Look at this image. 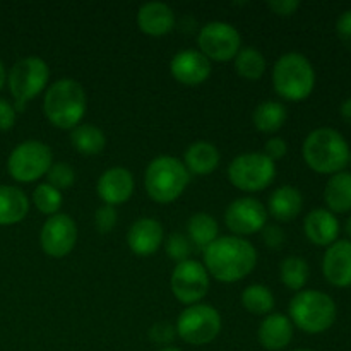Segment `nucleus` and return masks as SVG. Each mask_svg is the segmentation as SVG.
Here are the masks:
<instances>
[{"instance_id": "obj_1", "label": "nucleus", "mask_w": 351, "mask_h": 351, "mask_svg": "<svg viewBox=\"0 0 351 351\" xmlns=\"http://www.w3.org/2000/svg\"><path fill=\"white\" fill-rule=\"evenodd\" d=\"M209 276L221 283H237L254 271L257 264V250L242 237H218L202 252Z\"/></svg>"}, {"instance_id": "obj_2", "label": "nucleus", "mask_w": 351, "mask_h": 351, "mask_svg": "<svg viewBox=\"0 0 351 351\" xmlns=\"http://www.w3.org/2000/svg\"><path fill=\"white\" fill-rule=\"evenodd\" d=\"M84 88L75 79L64 77L48 86L43 98V113L48 122L62 130H72L86 115Z\"/></svg>"}, {"instance_id": "obj_3", "label": "nucleus", "mask_w": 351, "mask_h": 351, "mask_svg": "<svg viewBox=\"0 0 351 351\" xmlns=\"http://www.w3.org/2000/svg\"><path fill=\"white\" fill-rule=\"evenodd\" d=\"M302 153L311 170L322 175H335L348 165L350 146L341 132L331 127H321L305 137Z\"/></svg>"}, {"instance_id": "obj_4", "label": "nucleus", "mask_w": 351, "mask_h": 351, "mask_svg": "<svg viewBox=\"0 0 351 351\" xmlns=\"http://www.w3.org/2000/svg\"><path fill=\"white\" fill-rule=\"evenodd\" d=\"M273 86L274 91L287 101H304L314 91V65L305 55L288 51L274 64Z\"/></svg>"}, {"instance_id": "obj_5", "label": "nucleus", "mask_w": 351, "mask_h": 351, "mask_svg": "<svg viewBox=\"0 0 351 351\" xmlns=\"http://www.w3.org/2000/svg\"><path fill=\"white\" fill-rule=\"evenodd\" d=\"M191 173L178 158L158 156L147 165L144 171V187L147 195L158 204H170L177 201L187 189Z\"/></svg>"}, {"instance_id": "obj_6", "label": "nucleus", "mask_w": 351, "mask_h": 351, "mask_svg": "<svg viewBox=\"0 0 351 351\" xmlns=\"http://www.w3.org/2000/svg\"><path fill=\"white\" fill-rule=\"evenodd\" d=\"M290 321L307 335L326 332L336 321V304L328 293L317 290H302L291 298Z\"/></svg>"}, {"instance_id": "obj_7", "label": "nucleus", "mask_w": 351, "mask_h": 351, "mask_svg": "<svg viewBox=\"0 0 351 351\" xmlns=\"http://www.w3.org/2000/svg\"><path fill=\"white\" fill-rule=\"evenodd\" d=\"M50 81V67L40 57H26L12 65L7 74L10 95L16 112H24L26 103L45 91Z\"/></svg>"}, {"instance_id": "obj_8", "label": "nucleus", "mask_w": 351, "mask_h": 351, "mask_svg": "<svg viewBox=\"0 0 351 351\" xmlns=\"http://www.w3.org/2000/svg\"><path fill=\"white\" fill-rule=\"evenodd\" d=\"M53 165V153L50 146L41 141H24L17 144L7 160V171L21 184H31L38 178L47 177Z\"/></svg>"}, {"instance_id": "obj_9", "label": "nucleus", "mask_w": 351, "mask_h": 351, "mask_svg": "<svg viewBox=\"0 0 351 351\" xmlns=\"http://www.w3.org/2000/svg\"><path fill=\"white\" fill-rule=\"evenodd\" d=\"M178 338L192 346L209 345L221 331V315L208 304L189 305L175 324Z\"/></svg>"}, {"instance_id": "obj_10", "label": "nucleus", "mask_w": 351, "mask_h": 351, "mask_svg": "<svg viewBox=\"0 0 351 351\" xmlns=\"http://www.w3.org/2000/svg\"><path fill=\"white\" fill-rule=\"evenodd\" d=\"M276 178V163L264 153L239 154L228 167V180L243 192H261Z\"/></svg>"}, {"instance_id": "obj_11", "label": "nucleus", "mask_w": 351, "mask_h": 351, "mask_svg": "<svg viewBox=\"0 0 351 351\" xmlns=\"http://www.w3.org/2000/svg\"><path fill=\"white\" fill-rule=\"evenodd\" d=\"M199 51L209 60L228 62L237 57L242 48L239 29L225 21H211L204 24L197 34Z\"/></svg>"}, {"instance_id": "obj_12", "label": "nucleus", "mask_w": 351, "mask_h": 351, "mask_svg": "<svg viewBox=\"0 0 351 351\" xmlns=\"http://www.w3.org/2000/svg\"><path fill=\"white\" fill-rule=\"evenodd\" d=\"M171 293L180 304L194 305L206 297L209 290V274L197 261L187 259L175 264L170 278Z\"/></svg>"}, {"instance_id": "obj_13", "label": "nucleus", "mask_w": 351, "mask_h": 351, "mask_svg": "<svg viewBox=\"0 0 351 351\" xmlns=\"http://www.w3.org/2000/svg\"><path fill=\"white\" fill-rule=\"evenodd\" d=\"M266 206L256 197H239L225 211V225L235 237L254 235L267 225Z\"/></svg>"}, {"instance_id": "obj_14", "label": "nucleus", "mask_w": 351, "mask_h": 351, "mask_svg": "<svg viewBox=\"0 0 351 351\" xmlns=\"http://www.w3.org/2000/svg\"><path fill=\"white\" fill-rule=\"evenodd\" d=\"M77 242V225L64 213L50 216L40 233V245L47 256L62 259L74 250Z\"/></svg>"}, {"instance_id": "obj_15", "label": "nucleus", "mask_w": 351, "mask_h": 351, "mask_svg": "<svg viewBox=\"0 0 351 351\" xmlns=\"http://www.w3.org/2000/svg\"><path fill=\"white\" fill-rule=\"evenodd\" d=\"M211 60L194 48L180 50L170 62V74L184 86H201L211 75Z\"/></svg>"}, {"instance_id": "obj_16", "label": "nucleus", "mask_w": 351, "mask_h": 351, "mask_svg": "<svg viewBox=\"0 0 351 351\" xmlns=\"http://www.w3.org/2000/svg\"><path fill=\"white\" fill-rule=\"evenodd\" d=\"M134 187H136V182H134L132 173L127 168L113 167L99 175L96 191L103 204L115 208L132 197Z\"/></svg>"}, {"instance_id": "obj_17", "label": "nucleus", "mask_w": 351, "mask_h": 351, "mask_svg": "<svg viewBox=\"0 0 351 351\" xmlns=\"http://www.w3.org/2000/svg\"><path fill=\"white\" fill-rule=\"evenodd\" d=\"M322 274L332 287H351V240H336L322 257Z\"/></svg>"}, {"instance_id": "obj_18", "label": "nucleus", "mask_w": 351, "mask_h": 351, "mask_svg": "<svg viewBox=\"0 0 351 351\" xmlns=\"http://www.w3.org/2000/svg\"><path fill=\"white\" fill-rule=\"evenodd\" d=\"M165 239V230L158 219L139 218L127 232V245L136 256L146 257L158 252Z\"/></svg>"}, {"instance_id": "obj_19", "label": "nucleus", "mask_w": 351, "mask_h": 351, "mask_svg": "<svg viewBox=\"0 0 351 351\" xmlns=\"http://www.w3.org/2000/svg\"><path fill=\"white\" fill-rule=\"evenodd\" d=\"M304 232L314 245L329 247L338 240L339 221L329 209H312L304 219Z\"/></svg>"}, {"instance_id": "obj_20", "label": "nucleus", "mask_w": 351, "mask_h": 351, "mask_svg": "<svg viewBox=\"0 0 351 351\" xmlns=\"http://www.w3.org/2000/svg\"><path fill=\"white\" fill-rule=\"evenodd\" d=\"M137 26L147 36H165L175 26V14L168 3L146 2L137 10Z\"/></svg>"}, {"instance_id": "obj_21", "label": "nucleus", "mask_w": 351, "mask_h": 351, "mask_svg": "<svg viewBox=\"0 0 351 351\" xmlns=\"http://www.w3.org/2000/svg\"><path fill=\"white\" fill-rule=\"evenodd\" d=\"M257 338L263 348L269 351H281L293 339V324L290 317L283 314H269L264 317L257 329Z\"/></svg>"}, {"instance_id": "obj_22", "label": "nucleus", "mask_w": 351, "mask_h": 351, "mask_svg": "<svg viewBox=\"0 0 351 351\" xmlns=\"http://www.w3.org/2000/svg\"><path fill=\"white\" fill-rule=\"evenodd\" d=\"M304 208L302 192L293 185H281L267 199V215L280 223H290L297 218Z\"/></svg>"}, {"instance_id": "obj_23", "label": "nucleus", "mask_w": 351, "mask_h": 351, "mask_svg": "<svg viewBox=\"0 0 351 351\" xmlns=\"http://www.w3.org/2000/svg\"><path fill=\"white\" fill-rule=\"evenodd\" d=\"M219 151L215 144L208 141H197L191 144L184 153V161L189 173L192 175H209L219 167Z\"/></svg>"}, {"instance_id": "obj_24", "label": "nucleus", "mask_w": 351, "mask_h": 351, "mask_svg": "<svg viewBox=\"0 0 351 351\" xmlns=\"http://www.w3.org/2000/svg\"><path fill=\"white\" fill-rule=\"evenodd\" d=\"M29 211V199L14 185H0V226L17 225Z\"/></svg>"}, {"instance_id": "obj_25", "label": "nucleus", "mask_w": 351, "mask_h": 351, "mask_svg": "<svg viewBox=\"0 0 351 351\" xmlns=\"http://www.w3.org/2000/svg\"><path fill=\"white\" fill-rule=\"evenodd\" d=\"M324 201L331 213L351 211V173L339 171L328 180L324 189Z\"/></svg>"}, {"instance_id": "obj_26", "label": "nucleus", "mask_w": 351, "mask_h": 351, "mask_svg": "<svg viewBox=\"0 0 351 351\" xmlns=\"http://www.w3.org/2000/svg\"><path fill=\"white\" fill-rule=\"evenodd\" d=\"M187 233L189 242L204 252L206 247L211 245L219 237L218 221L211 215H208V213H195V215L189 218Z\"/></svg>"}, {"instance_id": "obj_27", "label": "nucleus", "mask_w": 351, "mask_h": 351, "mask_svg": "<svg viewBox=\"0 0 351 351\" xmlns=\"http://www.w3.org/2000/svg\"><path fill=\"white\" fill-rule=\"evenodd\" d=\"M71 144L84 156H96L106 146V136L99 127L91 123H79L71 130Z\"/></svg>"}, {"instance_id": "obj_28", "label": "nucleus", "mask_w": 351, "mask_h": 351, "mask_svg": "<svg viewBox=\"0 0 351 351\" xmlns=\"http://www.w3.org/2000/svg\"><path fill=\"white\" fill-rule=\"evenodd\" d=\"M288 113L283 103L267 99V101H263L256 106L252 113V123L259 132L274 134L285 125Z\"/></svg>"}, {"instance_id": "obj_29", "label": "nucleus", "mask_w": 351, "mask_h": 351, "mask_svg": "<svg viewBox=\"0 0 351 351\" xmlns=\"http://www.w3.org/2000/svg\"><path fill=\"white\" fill-rule=\"evenodd\" d=\"M233 60H235L237 74L247 81H259L266 72V58L257 48H240Z\"/></svg>"}, {"instance_id": "obj_30", "label": "nucleus", "mask_w": 351, "mask_h": 351, "mask_svg": "<svg viewBox=\"0 0 351 351\" xmlns=\"http://www.w3.org/2000/svg\"><path fill=\"white\" fill-rule=\"evenodd\" d=\"M280 280L287 288L302 291L308 281V264L304 257L290 256L280 264Z\"/></svg>"}, {"instance_id": "obj_31", "label": "nucleus", "mask_w": 351, "mask_h": 351, "mask_svg": "<svg viewBox=\"0 0 351 351\" xmlns=\"http://www.w3.org/2000/svg\"><path fill=\"white\" fill-rule=\"evenodd\" d=\"M240 298L243 308L254 315H269L274 308V295L266 285H250Z\"/></svg>"}, {"instance_id": "obj_32", "label": "nucleus", "mask_w": 351, "mask_h": 351, "mask_svg": "<svg viewBox=\"0 0 351 351\" xmlns=\"http://www.w3.org/2000/svg\"><path fill=\"white\" fill-rule=\"evenodd\" d=\"M62 202H64V195L60 191H57L55 187H51L50 184H40L33 192V204L36 206V209L40 213L47 216L57 215L58 209L62 208Z\"/></svg>"}, {"instance_id": "obj_33", "label": "nucleus", "mask_w": 351, "mask_h": 351, "mask_svg": "<svg viewBox=\"0 0 351 351\" xmlns=\"http://www.w3.org/2000/svg\"><path fill=\"white\" fill-rule=\"evenodd\" d=\"M47 184H50L51 187H55L57 191L62 192L74 185L75 171L69 163L58 161V163H53L50 167V170H48L47 173Z\"/></svg>"}, {"instance_id": "obj_34", "label": "nucleus", "mask_w": 351, "mask_h": 351, "mask_svg": "<svg viewBox=\"0 0 351 351\" xmlns=\"http://www.w3.org/2000/svg\"><path fill=\"white\" fill-rule=\"evenodd\" d=\"M191 247L192 243L189 242V239L182 233H171L170 237L165 242V250H167V256L170 257L175 263H184L191 256Z\"/></svg>"}, {"instance_id": "obj_35", "label": "nucleus", "mask_w": 351, "mask_h": 351, "mask_svg": "<svg viewBox=\"0 0 351 351\" xmlns=\"http://www.w3.org/2000/svg\"><path fill=\"white\" fill-rule=\"evenodd\" d=\"M117 219H119V215H117V209L113 206L103 204L101 208L96 209L95 226L101 235L113 232V228L117 226Z\"/></svg>"}, {"instance_id": "obj_36", "label": "nucleus", "mask_w": 351, "mask_h": 351, "mask_svg": "<svg viewBox=\"0 0 351 351\" xmlns=\"http://www.w3.org/2000/svg\"><path fill=\"white\" fill-rule=\"evenodd\" d=\"M175 335V326L170 322H156V324L151 326L149 329V339L156 345H168V343L173 341Z\"/></svg>"}, {"instance_id": "obj_37", "label": "nucleus", "mask_w": 351, "mask_h": 351, "mask_svg": "<svg viewBox=\"0 0 351 351\" xmlns=\"http://www.w3.org/2000/svg\"><path fill=\"white\" fill-rule=\"evenodd\" d=\"M263 240L266 243L267 249L280 250L283 247L285 240H287V235L281 230V226L278 225H266L263 228Z\"/></svg>"}, {"instance_id": "obj_38", "label": "nucleus", "mask_w": 351, "mask_h": 351, "mask_svg": "<svg viewBox=\"0 0 351 351\" xmlns=\"http://www.w3.org/2000/svg\"><path fill=\"white\" fill-rule=\"evenodd\" d=\"M17 119V112L12 103L0 98V132H7L14 127Z\"/></svg>"}, {"instance_id": "obj_39", "label": "nucleus", "mask_w": 351, "mask_h": 351, "mask_svg": "<svg viewBox=\"0 0 351 351\" xmlns=\"http://www.w3.org/2000/svg\"><path fill=\"white\" fill-rule=\"evenodd\" d=\"M287 151L288 146L281 137H269L266 141V144H264V154L267 158H271L273 161H278L287 156Z\"/></svg>"}, {"instance_id": "obj_40", "label": "nucleus", "mask_w": 351, "mask_h": 351, "mask_svg": "<svg viewBox=\"0 0 351 351\" xmlns=\"http://www.w3.org/2000/svg\"><path fill=\"white\" fill-rule=\"evenodd\" d=\"M336 31H338V36L339 40L343 41V45L351 51V9L345 10V12L338 17Z\"/></svg>"}, {"instance_id": "obj_41", "label": "nucleus", "mask_w": 351, "mask_h": 351, "mask_svg": "<svg viewBox=\"0 0 351 351\" xmlns=\"http://www.w3.org/2000/svg\"><path fill=\"white\" fill-rule=\"evenodd\" d=\"M300 7L298 0H274V2H267V9L273 10L276 16H291L295 14V10Z\"/></svg>"}, {"instance_id": "obj_42", "label": "nucleus", "mask_w": 351, "mask_h": 351, "mask_svg": "<svg viewBox=\"0 0 351 351\" xmlns=\"http://www.w3.org/2000/svg\"><path fill=\"white\" fill-rule=\"evenodd\" d=\"M339 113H341L343 120H346V122L351 123V98H346L345 101L341 103V106H339Z\"/></svg>"}, {"instance_id": "obj_43", "label": "nucleus", "mask_w": 351, "mask_h": 351, "mask_svg": "<svg viewBox=\"0 0 351 351\" xmlns=\"http://www.w3.org/2000/svg\"><path fill=\"white\" fill-rule=\"evenodd\" d=\"M7 82V71H5V65H3V62L0 60V89L3 88V84Z\"/></svg>"}, {"instance_id": "obj_44", "label": "nucleus", "mask_w": 351, "mask_h": 351, "mask_svg": "<svg viewBox=\"0 0 351 351\" xmlns=\"http://www.w3.org/2000/svg\"><path fill=\"white\" fill-rule=\"evenodd\" d=\"M346 233L351 237V216L348 219H346Z\"/></svg>"}, {"instance_id": "obj_45", "label": "nucleus", "mask_w": 351, "mask_h": 351, "mask_svg": "<svg viewBox=\"0 0 351 351\" xmlns=\"http://www.w3.org/2000/svg\"><path fill=\"white\" fill-rule=\"evenodd\" d=\"M160 351H182L180 348H175V346H165V348H161Z\"/></svg>"}, {"instance_id": "obj_46", "label": "nucleus", "mask_w": 351, "mask_h": 351, "mask_svg": "<svg viewBox=\"0 0 351 351\" xmlns=\"http://www.w3.org/2000/svg\"><path fill=\"white\" fill-rule=\"evenodd\" d=\"M293 351H314V350H293Z\"/></svg>"}, {"instance_id": "obj_47", "label": "nucleus", "mask_w": 351, "mask_h": 351, "mask_svg": "<svg viewBox=\"0 0 351 351\" xmlns=\"http://www.w3.org/2000/svg\"><path fill=\"white\" fill-rule=\"evenodd\" d=\"M348 163L351 165V151H350V158H348Z\"/></svg>"}]
</instances>
